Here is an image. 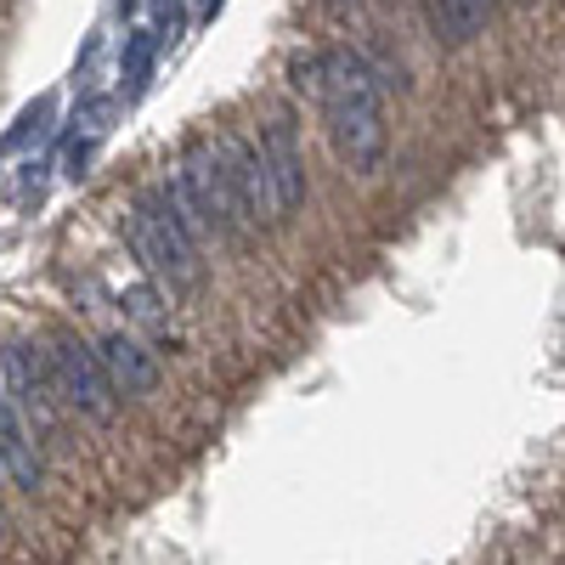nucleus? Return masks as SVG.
<instances>
[{"label": "nucleus", "mask_w": 565, "mask_h": 565, "mask_svg": "<svg viewBox=\"0 0 565 565\" xmlns=\"http://www.w3.org/2000/svg\"><path fill=\"white\" fill-rule=\"evenodd\" d=\"M295 85L317 97L334 153L356 175H373V164L385 159V90H380L373 63L362 52L334 45V52H317V57L295 63Z\"/></svg>", "instance_id": "obj_1"}, {"label": "nucleus", "mask_w": 565, "mask_h": 565, "mask_svg": "<svg viewBox=\"0 0 565 565\" xmlns=\"http://www.w3.org/2000/svg\"><path fill=\"white\" fill-rule=\"evenodd\" d=\"M119 232H125L130 255L141 260V271L153 277V289L164 300L204 289V238H199L193 215H186L175 181H153L148 193L125 210Z\"/></svg>", "instance_id": "obj_2"}, {"label": "nucleus", "mask_w": 565, "mask_h": 565, "mask_svg": "<svg viewBox=\"0 0 565 565\" xmlns=\"http://www.w3.org/2000/svg\"><path fill=\"white\" fill-rule=\"evenodd\" d=\"M175 186H181V204H186V215H193L204 244L210 238H244L249 232L244 204H238V193H232V175H226V159H221L215 141H193V148L181 153Z\"/></svg>", "instance_id": "obj_3"}, {"label": "nucleus", "mask_w": 565, "mask_h": 565, "mask_svg": "<svg viewBox=\"0 0 565 565\" xmlns=\"http://www.w3.org/2000/svg\"><path fill=\"white\" fill-rule=\"evenodd\" d=\"M45 367H52V391H57V407L90 418V424H108L119 396L108 385V373L97 362V345H85L79 334H57L52 351H45Z\"/></svg>", "instance_id": "obj_4"}, {"label": "nucleus", "mask_w": 565, "mask_h": 565, "mask_svg": "<svg viewBox=\"0 0 565 565\" xmlns=\"http://www.w3.org/2000/svg\"><path fill=\"white\" fill-rule=\"evenodd\" d=\"M0 396L12 402V413L29 424L34 436L57 430V391H52V367H45V351L29 340H12L0 351Z\"/></svg>", "instance_id": "obj_5"}, {"label": "nucleus", "mask_w": 565, "mask_h": 565, "mask_svg": "<svg viewBox=\"0 0 565 565\" xmlns=\"http://www.w3.org/2000/svg\"><path fill=\"white\" fill-rule=\"evenodd\" d=\"M260 164L271 175V193H277V215L289 221L306 204V159H300V136L289 114H271L260 130Z\"/></svg>", "instance_id": "obj_6"}, {"label": "nucleus", "mask_w": 565, "mask_h": 565, "mask_svg": "<svg viewBox=\"0 0 565 565\" xmlns=\"http://www.w3.org/2000/svg\"><path fill=\"white\" fill-rule=\"evenodd\" d=\"M215 148H221V159H226V175H232V193H238V204H244V221H249V226H282L277 193H271V175H266V164H260V148H255V141L221 136Z\"/></svg>", "instance_id": "obj_7"}, {"label": "nucleus", "mask_w": 565, "mask_h": 565, "mask_svg": "<svg viewBox=\"0 0 565 565\" xmlns=\"http://www.w3.org/2000/svg\"><path fill=\"white\" fill-rule=\"evenodd\" d=\"M97 362H103V373H108L114 396L148 402V396H159V385H164V367H159V356H153L148 345H141L136 334H125V328H114V334L97 345Z\"/></svg>", "instance_id": "obj_8"}, {"label": "nucleus", "mask_w": 565, "mask_h": 565, "mask_svg": "<svg viewBox=\"0 0 565 565\" xmlns=\"http://www.w3.org/2000/svg\"><path fill=\"white\" fill-rule=\"evenodd\" d=\"M0 469H7L23 492H40L45 487V452H40L34 430L12 413L7 396H0Z\"/></svg>", "instance_id": "obj_9"}, {"label": "nucleus", "mask_w": 565, "mask_h": 565, "mask_svg": "<svg viewBox=\"0 0 565 565\" xmlns=\"http://www.w3.org/2000/svg\"><path fill=\"white\" fill-rule=\"evenodd\" d=\"M498 12V0H430V29L441 45H469Z\"/></svg>", "instance_id": "obj_10"}, {"label": "nucleus", "mask_w": 565, "mask_h": 565, "mask_svg": "<svg viewBox=\"0 0 565 565\" xmlns=\"http://www.w3.org/2000/svg\"><path fill=\"white\" fill-rule=\"evenodd\" d=\"M119 311H125V322L141 328V334H164V328H170L164 295L153 289V282H125V289H119Z\"/></svg>", "instance_id": "obj_11"}, {"label": "nucleus", "mask_w": 565, "mask_h": 565, "mask_svg": "<svg viewBox=\"0 0 565 565\" xmlns=\"http://www.w3.org/2000/svg\"><path fill=\"white\" fill-rule=\"evenodd\" d=\"M148 57H153V40H148V34H136L130 57H125V79H130V90L141 85V74H148Z\"/></svg>", "instance_id": "obj_12"}, {"label": "nucleus", "mask_w": 565, "mask_h": 565, "mask_svg": "<svg viewBox=\"0 0 565 565\" xmlns=\"http://www.w3.org/2000/svg\"><path fill=\"white\" fill-rule=\"evenodd\" d=\"M0 543H7V509H0Z\"/></svg>", "instance_id": "obj_13"}, {"label": "nucleus", "mask_w": 565, "mask_h": 565, "mask_svg": "<svg viewBox=\"0 0 565 565\" xmlns=\"http://www.w3.org/2000/svg\"><path fill=\"white\" fill-rule=\"evenodd\" d=\"M0 476H7V469H0Z\"/></svg>", "instance_id": "obj_14"}]
</instances>
